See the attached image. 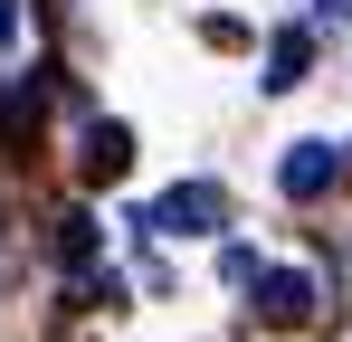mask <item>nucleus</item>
<instances>
[{
  "label": "nucleus",
  "instance_id": "nucleus-3",
  "mask_svg": "<svg viewBox=\"0 0 352 342\" xmlns=\"http://www.w3.org/2000/svg\"><path fill=\"white\" fill-rule=\"evenodd\" d=\"M333 171H343L333 143H295L286 162H276V181H286V200H324V190H333Z\"/></svg>",
  "mask_w": 352,
  "mask_h": 342
},
{
  "label": "nucleus",
  "instance_id": "nucleus-2",
  "mask_svg": "<svg viewBox=\"0 0 352 342\" xmlns=\"http://www.w3.org/2000/svg\"><path fill=\"white\" fill-rule=\"evenodd\" d=\"M248 295H257V304H248L257 323H314V304H324V295H314V276H295V266H257V285H248Z\"/></svg>",
  "mask_w": 352,
  "mask_h": 342
},
{
  "label": "nucleus",
  "instance_id": "nucleus-6",
  "mask_svg": "<svg viewBox=\"0 0 352 342\" xmlns=\"http://www.w3.org/2000/svg\"><path fill=\"white\" fill-rule=\"evenodd\" d=\"M58 257L86 276V266H96V219H76V209H67V219H58Z\"/></svg>",
  "mask_w": 352,
  "mask_h": 342
},
{
  "label": "nucleus",
  "instance_id": "nucleus-4",
  "mask_svg": "<svg viewBox=\"0 0 352 342\" xmlns=\"http://www.w3.org/2000/svg\"><path fill=\"white\" fill-rule=\"evenodd\" d=\"M76 162H86V181H124L133 171V133L124 124H86V152Z\"/></svg>",
  "mask_w": 352,
  "mask_h": 342
},
{
  "label": "nucleus",
  "instance_id": "nucleus-1",
  "mask_svg": "<svg viewBox=\"0 0 352 342\" xmlns=\"http://www.w3.org/2000/svg\"><path fill=\"white\" fill-rule=\"evenodd\" d=\"M219 219H229V190H219V181H181V190H162V200L143 209L153 238H210Z\"/></svg>",
  "mask_w": 352,
  "mask_h": 342
},
{
  "label": "nucleus",
  "instance_id": "nucleus-5",
  "mask_svg": "<svg viewBox=\"0 0 352 342\" xmlns=\"http://www.w3.org/2000/svg\"><path fill=\"white\" fill-rule=\"evenodd\" d=\"M305 67H314V38H305V29H276V48H267V86L286 95V86H305Z\"/></svg>",
  "mask_w": 352,
  "mask_h": 342
},
{
  "label": "nucleus",
  "instance_id": "nucleus-7",
  "mask_svg": "<svg viewBox=\"0 0 352 342\" xmlns=\"http://www.w3.org/2000/svg\"><path fill=\"white\" fill-rule=\"evenodd\" d=\"M324 10H333V19H352V0H324Z\"/></svg>",
  "mask_w": 352,
  "mask_h": 342
}]
</instances>
